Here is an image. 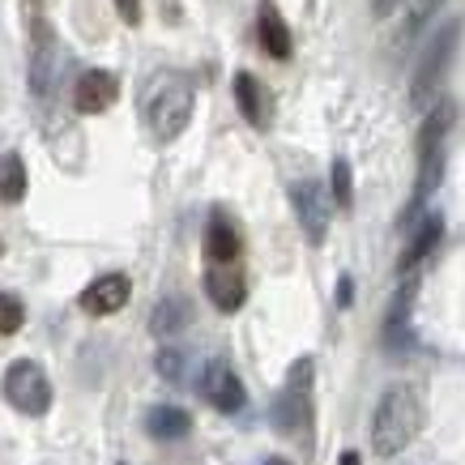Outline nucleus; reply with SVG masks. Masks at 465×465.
Listing matches in <instances>:
<instances>
[{
	"label": "nucleus",
	"instance_id": "1",
	"mask_svg": "<svg viewBox=\"0 0 465 465\" xmlns=\"http://www.w3.org/2000/svg\"><path fill=\"white\" fill-rule=\"evenodd\" d=\"M419 427H423V397H419V389L414 384L384 389V397L376 401V414H371V449H376V457H397L401 449H410Z\"/></svg>",
	"mask_w": 465,
	"mask_h": 465
},
{
	"label": "nucleus",
	"instance_id": "2",
	"mask_svg": "<svg viewBox=\"0 0 465 465\" xmlns=\"http://www.w3.org/2000/svg\"><path fill=\"white\" fill-rule=\"evenodd\" d=\"M193 103H197L193 82L180 77V73H163V77L145 90V124H150V133H154L158 145L175 142L183 128H188V120H193Z\"/></svg>",
	"mask_w": 465,
	"mask_h": 465
},
{
	"label": "nucleus",
	"instance_id": "3",
	"mask_svg": "<svg viewBox=\"0 0 465 465\" xmlns=\"http://www.w3.org/2000/svg\"><path fill=\"white\" fill-rule=\"evenodd\" d=\"M312 376H316L312 359H295L291 376H286V389L273 397V427L291 440L312 436Z\"/></svg>",
	"mask_w": 465,
	"mask_h": 465
},
{
	"label": "nucleus",
	"instance_id": "4",
	"mask_svg": "<svg viewBox=\"0 0 465 465\" xmlns=\"http://www.w3.org/2000/svg\"><path fill=\"white\" fill-rule=\"evenodd\" d=\"M0 393H5V401L17 414H30V419H39V414L52 410V381H47V371L35 359H17V363L5 367Z\"/></svg>",
	"mask_w": 465,
	"mask_h": 465
},
{
	"label": "nucleus",
	"instance_id": "5",
	"mask_svg": "<svg viewBox=\"0 0 465 465\" xmlns=\"http://www.w3.org/2000/svg\"><path fill=\"white\" fill-rule=\"evenodd\" d=\"M457 35H461V26L449 22L440 35L427 39V52H423V60H419V73H414V82H410V99H414L419 112H427V107L436 103L440 82H444V73H449V64H452V52H457Z\"/></svg>",
	"mask_w": 465,
	"mask_h": 465
},
{
	"label": "nucleus",
	"instance_id": "6",
	"mask_svg": "<svg viewBox=\"0 0 465 465\" xmlns=\"http://www.w3.org/2000/svg\"><path fill=\"white\" fill-rule=\"evenodd\" d=\"M452 128V103L449 99H436L431 107L423 112V133H419V154H423V180H419V193H414V205L436 188L440 180V150H444V137Z\"/></svg>",
	"mask_w": 465,
	"mask_h": 465
},
{
	"label": "nucleus",
	"instance_id": "7",
	"mask_svg": "<svg viewBox=\"0 0 465 465\" xmlns=\"http://www.w3.org/2000/svg\"><path fill=\"white\" fill-rule=\"evenodd\" d=\"M291 205H295V218L303 226L308 243H324V235H329V197H324V183L321 180L291 183Z\"/></svg>",
	"mask_w": 465,
	"mask_h": 465
},
{
	"label": "nucleus",
	"instance_id": "8",
	"mask_svg": "<svg viewBox=\"0 0 465 465\" xmlns=\"http://www.w3.org/2000/svg\"><path fill=\"white\" fill-rule=\"evenodd\" d=\"M201 393H205V401H210L213 410H223V414H235V410H243V401H248L243 381L231 371V363H223V359H213V363L205 367Z\"/></svg>",
	"mask_w": 465,
	"mask_h": 465
},
{
	"label": "nucleus",
	"instance_id": "9",
	"mask_svg": "<svg viewBox=\"0 0 465 465\" xmlns=\"http://www.w3.org/2000/svg\"><path fill=\"white\" fill-rule=\"evenodd\" d=\"M120 99V77L112 69H85L73 85V103H77V112L82 115H99L107 112L112 103Z\"/></svg>",
	"mask_w": 465,
	"mask_h": 465
},
{
	"label": "nucleus",
	"instance_id": "10",
	"mask_svg": "<svg viewBox=\"0 0 465 465\" xmlns=\"http://www.w3.org/2000/svg\"><path fill=\"white\" fill-rule=\"evenodd\" d=\"M56 85V35L52 26L35 17V52H30V90L35 94H52Z\"/></svg>",
	"mask_w": 465,
	"mask_h": 465
},
{
	"label": "nucleus",
	"instance_id": "11",
	"mask_svg": "<svg viewBox=\"0 0 465 465\" xmlns=\"http://www.w3.org/2000/svg\"><path fill=\"white\" fill-rule=\"evenodd\" d=\"M243 252V235H240V226L231 223L223 210L210 213V223H205V256H210V265L226 269V265H235Z\"/></svg>",
	"mask_w": 465,
	"mask_h": 465
},
{
	"label": "nucleus",
	"instance_id": "12",
	"mask_svg": "<svg viewBox=\"0 0 465 465\" xmlns=\"http://www.w3.org/2000/svg\"><path fill=\"white\" fill-rule=\"evenodd\" d=\"M128 295H133V282H128L124 273H103V278H94V282L82 291V312H90V316H112V312H120L128 303Z\"/></svg>",
	"mask_w": 465,
	"mask_h": 465
},
{
	"label": "nucleus",
	"instance_id": "13",
	"mask_svg": "<svg viewBox=\"0 0 465 465\" xmlns=\"http://www.w3.org/2000/svg\"><path fill=\"white\" fill-rule=\"evenodd\" d=\"M256 35H261V47L273 60L291 56V26H286V17L278 14L273 0H261V9H256Z\"/></svg>",
	"mask_w": 465,
	"mask_h": 465
},
{
	"label": "nucleus",
	"instance_id": "14",
	"mask_svg": "<svg viewBox=\"0 0 465 465\" xmlns=\"http://www.w3.org/2000/svg\"><path fill=\"white\" fill-rule=\"evenodd\" d=\"M205 291H210L213 299V308H223V312H240L243 308V299H248V282H243V273L240 269H218L213 265L210 273H205Z\"/></svg>",
	"mask_w": 465,
	"mask_h": 465
},
{
	"label": "nucleus",
	"instance_id": "15",
	"mask_svg": "<svg viewBox=\"0 0 465 465\" xmlns=\"http://www.w3.org/2000/svg\"><path fill=\"white\" fill-rule=\"evenodd\" d=\"M235 103H240L248 124H256V128L269 124V90L256 82L252 73H235Z\"/></svg>",
	"mask_w": 465,
	"mask_h": 465
},
{
	"label": "nucleus",
	"instance_id": "16",
	"mask_svg": "<svg viewBox=\"0 0 465 465\" xmlns=\"http://www.w3.org/2000/svg\"><path fill=\"white\" fill-rule=\"evenodd\" d=\"M440 235H444V218H440V213H427L423 223H419V231H414V240H410V248L401 252V273H410L414 265H423L427 256L436 252Z\"/></svg>",
	"mask_w": 465,
	"mask_h": 465
},
{
	"label": "nucleus",
	"instance_id": "17",
	"mask_svg": "<svg viewBox=\"0 0 465 465\" xmlns=\"http://www.w3.org/2000/svg\"><path fill=\"white\" fill-rule=\"evenodd\" d=\"M188 321H193V308H188V299L180 295H167L163 303L154 308V316H150V333L154 338H175V333H183L188 329Z\"/></svg>",
	"mask_w": 465,
	"mask_h": 465
},
{
	"label": "nucleus",
	"instance_id": "18",
	"mask_svg": "<svg viewBox=\"0 0 465 465\" xmlns=\"http://www.w3.org/2000/svg\"><path fill=\"white\" fill-rule=\"evenodd\" d=\"M145 431L154 440H183L193 431V414L180 406H154L145 414Z\"/></svg>",
	"mask_w": 465,
	"mask_h": 465
},
{
	"label": "nucleus",
	"instance_id": "19",
	"mask_svg": "<svg viewBox=\"0 0 465 465\" xmlns=\"http://www.w3.org/2000/svg\"><path fill=\"white\" fill-rule=\"evenodd\" d=\"M22 197H26V163L17 154H5L0 158V201L17 205Z\"/></svg>",
	"mask_w": 465,
	"mask_h": 465
},
{
	"label": "nucleus",
	"instance_id": "20",
	"mask_svg": "<svg viewBox=\"0 0 465 465\" xmlns=\"http://www.w3.org/2000/svg\"><path fill=\"white\" fill-rule=\"evenodd\" d=\"M154 367H158V376L171 384H180L183 376H188V354L180 351V346H163V351L154 354Z\"/></svg>",
	"mask_w": 465,
	"mask_h": 465
},
{
	"label": "nucleus",
	"instance_id": "21",
	"mask_svg": "<svg viewBox=\"0 0 465 465\" xmlns=\"http://www.w3.org/2000/svg\"><path fill=\"white\" fill-rule=\"evenodd\" d=\"M333 201H338V210H351L354 205V180H351V163L346 158H333Z\"/></svg>",
	"mask_w": 465,
	"mask_h": 465
},
{
	"label": "nucleus",
	"instance_id": "22",
	"mask_svg": "<svg viewBox=\"0 0 465 465\" xmlns=\"http://www.w3.org/2000/svg\"><path fill=\"white\" fill-rule=\"evenodd\" d=\"M22 321H26L22 299H17V295H5V291H0V338L17 333V329H22Z\"/></svg>",
	"mask_w": 465,
	"mask_h": 465
},
{
	"label": "nucleus",
	"instance_id": "23",
	"mask_svg": "<svg viewBox=\"0 0 465 465\" xmlns=\"http://www.w3.org/2000/svg\"><path fill=\"white\" fill-rule=\"evenodd\" d=\"M401 9H406V17H401V30H406V35H414V30L427 26V17L440 9V0H406Z\"/></svg>",
	"mask_w": 465,
	"mask_h": 465
},
{
	"label": "nucleus",
	"instance_id": "24",
	"mask_svg": "<svg viewBox=\"0 0 465 465\" xmlns=\"http://www.w3.org/2000/svg\"><path fill=\"white\" fill-rule=\"evenodd\" d=\"M115 14L124 17L128 26H137L142 22V0H115Z\"/></svg>",
	"mask_w": 465,
	"mask_h": 465
},
{
	"label": "nucleus",
	"instance_id": "25",
	"mask_svg": "<svg viewBox=\"0 0 465 465\" xmlns=\"http://www.w3.org/2000/svg\"><path fill=\"white\" fill-rule=\"evenodd\" d=\"M401 5H406V0H371V14H376V17H393V14H401Z\"/></svg>",
	"mask_w": 465,
	"mask_h": 465
},
{
	"label": "nucleus",
	"instance_id": "26",
	"mask_svg": "<svg viewBox=\"0 0 465 465\" xmlns=\"http://www.w3.org/2000/svg\"><path fill=\"white\" fill-rule=\"evenodd\" d=\"M351 295H354V282H351V278H341V282H338V303H341V308L351 303Z\"/></svg>",
	"mask_w": 465,
	"mask_h": 465
},
{
	"label": "nucleus",
	"instance_id": "27",
	"mask_svg": "<svg viewBox=\"0 0 465 465\" xmlns=\"http://www.w3.org/2000/svg\"><path fill=\"white\" fill-rule=\"evenodd\" d=\"M338 465H359V452H341V461Z\"/></svg>",
	"mask_w": 465,
	"mask_h": 465
},
{
	"label": "nucleus",
	"instance_id": "28",
	"mask_svg": "<svg viewBox=\"0 0 465 465\" xmlns=\"http://www.w3.org/2000/svg\"><path fill=\"white\" fill-rule=\"evenodd\" d=\"M265 465H291V461H286V457H269Z\"/></svg>",
	"mask_w": 465,
	"mask_h": 465
}]
</instances>
